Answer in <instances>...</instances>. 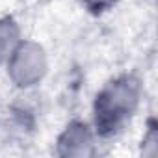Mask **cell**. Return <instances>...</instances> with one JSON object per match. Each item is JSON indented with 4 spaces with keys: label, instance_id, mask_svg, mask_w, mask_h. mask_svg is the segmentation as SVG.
Returning a JSON list of instances; mask_svg holds the SVG:
<instances>
[{
    "label": "cell",
    "instance_id": "obj_1",
    "mask_svg": "<svg viewBox=\"0 0 158 158\" xmlns=\"http://www.w3.org/2000/svg\"><path fill=\"white\" fill-rule=\"evenodd\" d=\"M143 95L141 80L132 74H119L97 93L93 101V130L99 139H108L125 130L136 115Z\"/></svg>",
    "mask_w": 158,
    "mask_h": 158
},
{
    "label": "cell",
    "instance_id": "obj_2",
    "mask_svg": "<svg viewBox=\"0 0 158 158\" xmlns=\"http://www.w3.org/2000/svg\"><path fill=\"white\" fill-rule=\"evenodd\" d=\"M4 65L8 69L10 80L21 89H28L43 80L48 69V60L45 48L39 43L23 39Z\"/></svg>",
    "mask_w": 158,
    "mask_h": 158
},
{
    "label": "cell",
    "instance_id": "obj_3",
    "mask_svg": "<svg viewBox=\"0 0 158 158\" xmlns=\"http://www.w3.org/2000/svg\"><path fill=\"white\" fill-rule=\"evenodd\" d=\"M97 134L86 121H71L58 138L56 152L60 156H91L95 154Z\"/></svg>",
    "mask_w": 158,
    "mask_h": 158
},
{
    "label": "cell",
    "instance_id": "obj_4",
    "mask_svg": "<svg viewBox=\"0 0 158 158\" xmlns=\"http://www.w3.org/2000/svg\"><path fill=\"white\" fill-rule=\"evenodd\" d=\"M21 41V28L15 19L2 17L0 19V65L8 61V58Z\"/></svg>",
    "mask_w": 158,
    "mask_h": 158
},
{
    "label": "cell",
    "instance_id": "obj_5",
    "mask_svg": "<svg viewBox=\"0 0 158 158\" xmlns=\"http://www.w3.org/2000/svg\"><path fill=\"white\" fill-rule=\"evenodd\" d=\"M115 2L117 0H82V4L95 15L108 11L112 6H115Z\"/></svg>",
    "mask_w": 158,
    "mask_h": 158
},
{
    "label": "cell",
    "instance_id": "obj_6",
    "mask_svg": "<svg viewBox=\"0 0 158 158\" xmlns=\"http://www.w3.org/2000/svg\"><path fill=\"white\" fill-rule=\"evenodd\" d=\"M143 152H145V149L147 147H152V154H156V151H158V134H156V123H154V119H151L149 121V130H147V134H145V138H143Z\"/></svg>",
    "mask_w": 158,
    "mask_h": 158
}]
</instances>
